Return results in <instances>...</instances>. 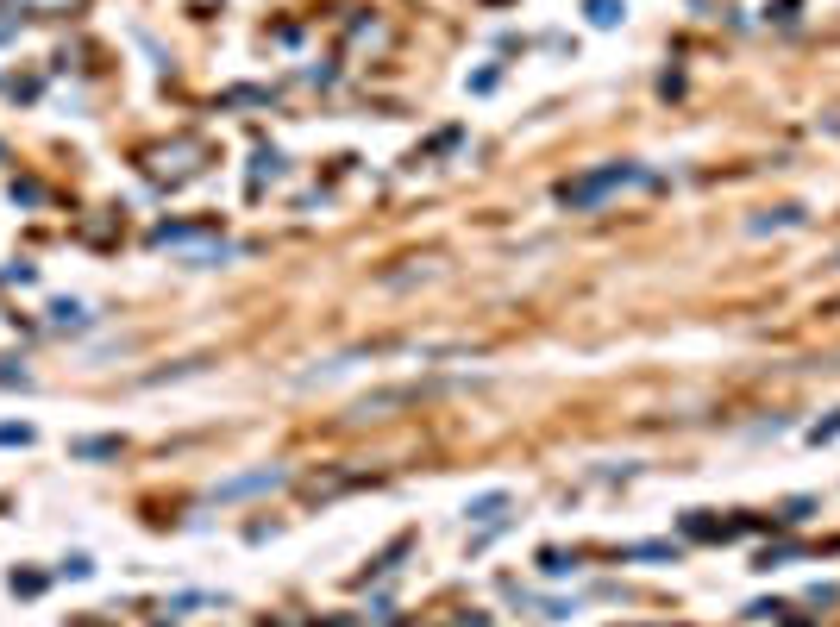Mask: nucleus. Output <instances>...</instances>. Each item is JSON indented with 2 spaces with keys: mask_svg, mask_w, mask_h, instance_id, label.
I'll return each instance as SVG.
<instances>
[{
  "mask_svg": "<svg viewBox=\"0 0 840 627\" xmlns=\"http://www.w3.org/2000/svg\"><path fill=\"white\" fill-rule=\"evenodd\" d=\"M57 7H76V0H57Z\"/></svg>",
  "mask_w": 840,
  "mask_h": 627,
  "instance_id": "f257e3e1",
  "label": "nucleus"
}]
</instances>
